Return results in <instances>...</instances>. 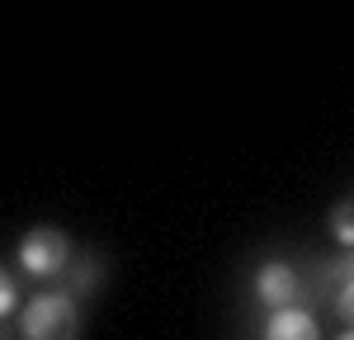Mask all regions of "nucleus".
<instances>
[{"label":"nucleus","mask_w":354,"mask_h":340,"mask_svg":"<svg viewBox=\"0 0 354 340\" xmlns=\"http://www.w3.org/2000/svg\"><path fill=\"white\" fill-rule=\"evenodd\" d=\"M24 340H81V308L71 293H38L19 317Z\"/></svg>","instance_id":"1"},{"label":"nucleus","mask_w":354,"mask_h":340,"mask_svg":"<svg viewBox=\"0 0 354 340\" xmlns=\"http://www.w3.org/2000/svg\"><path fill=\"white\" fill-rule=\"evenodd\" d=\"M71 260H76L71 236L57 232V227H33L24 241H19V265H24L33 279H57Z\"/></svg>","instance_id":"2"},{"label":"nucleus","mask_w":354,"mask_h":340,"mask_svg":"<svg viewBox=\"0 0 354 340\" xmlns=\"http://www.w3.org/2000/svg\"><path fill=\"white\" fill-rule=\"evenodd\" d=\"M255 298L270 303L274 312H283V308H298L302 298H307V288H302L298 270L288 260H265L260 274H255Z\"/></svg>","instance_id":"3"},{"label":"nucleus","mask_w":354,"mask_h":340,"mask_svg":"<svg viewBox=\"0 0 354 340\" xmlns=\"http://www.w3.org/2000/svg\"><path fill=\"white\" fill-rule=\"evenodd\" d=\"M265 340H322V331H317L312 312L283 308V312H274L270 321H265Z\"/></svg>","instance_id":"4"},{"label":"nucleus","mask_w":354,"mask_h":340,"mask_svg":"<svg viewBox=\"0 0 354 340\" xmlns=\"http://www.w3.org/2000/svg\"><path fill=\"white\" fill-rule=\"evenodd\" d=\"M104 283V260L100 255H81V260H71V298H85V293H95Z\"/></svg>","instance_id":"5"},{"label":"nucleus","mask_w":354,"mask_h":340,"mask_svg":"<svg viewBox=\"0 0 354 340\" xmlns=\"http://www.w3.org/2000/svg\"><path fill=\"white\" fill-rule=\"evenodd\" d=\"M330 236H335L345 251H354V198H345V203L330 208Z\"/></svg>","instance_id":"6"},{"label":"nucleus","mask_w":354,"mask_h":340,"mask_svg":"<svg viewBox=\"0 0 354 340\" xmlns=\"http://www.w3.org/2000/svg\"><path fill=\"white\" fill-rule=\"evenodd\" d=\"M322 279H330V283H350V279H354V251H345V255H335L330 265H322Z\"/></svg>","instance_id":"7"},{"label":"nucleus","mask_w":354,"mask_h":340,"mask_svg":"<svg viewBox=\"0 0 354 340\" xmlns=\"http://www.w3.org/2000/svg\"><path fill=\"white\" fill-rule=\"evenodd\" d=\"M15 308H19V288H15V279L0 270V317H10Z\"/></svg>","instance_id":"8"},{"label":"nucleus","mask_w":354,"mask_h":340,"mask_svg":"<svg viewBox=\"0 0 354 340\" xmlns=\"http://www.w3.org/2000/svg\"><path fill=\"white\" fill-rule=\"evenodd\" d=\"M335 312H340V317H345V321L354 326V279H350V283H340V293H335Z\"/></svg>","instance_id":"9"},{"label":"nucleus","mask_w":354,"mask_h":340,"mask_svg":"<svg viewBox=\"0 0 354 340\" xmlns=\"http://www.w3.org/2000/svg\"><path fill=\"white\" fill-rule=\"evenodd\" d=\"M340 340H354V331H350V336H340Z\"/></svg>","instance_id":"10"}]
</instances>
